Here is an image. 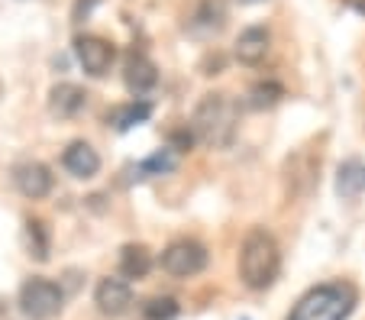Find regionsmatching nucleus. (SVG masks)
<instances>
[{"label": "nucleus", "mask_w": 365, "mask_h": 320, "mask_svg": "<svg viewBox=\"0 0 365 320\" xmlns=\"http://www.w3.org/2000/svg\"><path fill=\"white\" fill-rule=\"evenodd\" d=\"M240 126V107L230 94H204L191 117L194 140H200L210 149H227Z\"/></svg>", "instance_id": "obj_1"}, {"label": "nucleus", "mask_w": 365, "mask_h": 320, "mask_svg": "<svg viewBox=\"0 0 365 320\" xmlns=\"http://www.w3.org/2000/svg\"><path fill=\"white\" fill-rule=\"evenodd\" d=\"M26 246L36 262H46L48 259V230L42 220H33V217L26 220Z\"/></svg>", "instance_id": "obj_18"}, {"label": "nucleus", "mask_w": 365, "mask_h": 320, "mask_svg": "<svg viewBox=\"0 0 365 320\" xmlns=\"http://www.w3.org/2000/svg\"><path fill=\"white\" fill-rule=\"evenodd\" d=\"M240 4H262V0H240Z\"/></svg>", "instance_id": "obj_21"}, {"label": "nucleus", "mask_w": 365, "mask_h": 320, "mask_svg": "<svg viewBox=\"0 0 365 320\" xmlns=\"http://www.w3.org/2000/svg\"><path fill=\"white\" fill-rule=\"evenodd\" d=\"M282 98H284V88L278 81H259L249 88V107H255V110L275 107Z\"/></svg>", "instance_id": "obj_17"}, {"label": "nucleus", "mask_w": 365, "mask_h": 320, "mask_svg": "<svg viewBox=\"0 0 365 320\" xmlns=\"http://www.w3.org/2000/svg\"><path fill=\"white\" fill-rule=\"evenodd\" d=\"M149 117H152L149 100H130V104H123V107H117V110L107 113V123H113V130L126 133V130H133L136 123H145Z\"/></svg>", "instance_id": "obj_16"}, {"label": "nucleus", "mask_w": 365, "mask_h": 320, "mask_svg": "<svg viewBox=\"0 0 365 320\" xmlns=\"http://www.w3.org/2000/svg\"><path fill=\"white\" fill-rule=\"evenodd\" d=\"M75 58L81 62V68L88 71L91 78H103L110 71L113 58H117V49H113L110 39L103 36H94V33H84L75 39Z\"/></svg>", "instance_id": "obj_6"}, {"label": "nucleus", "mask_w": 365, "mask_h": 320, "mask_svg": "<svg viewBox=\"0 0 365 320\" xmlns=\"http://www.w3.org/2000/svg\"><path fill=\"white\" fill-rule=\"evenodd\" d=\"M65 304V291L48 279H29L20 288V311L29 320H52Z\"/></svg>", "instance_id": "obj_4"}, {"label": "nucleus", "mask_w": 365, "mask_h": 320, "mask_svg": "<svg viewBox=\"0 0 365 320\" xmlns=\"http://www.w3.org/2000/svg\"><path fill=\"white\" fill-rule=\"evenodd\" d=\"M278 272H282V249L269 230H249L240 249V279L252 291H265L275 285Z\"/></svg>", "instance_id": "obj_2"}, {"label": "nucleus", "mask_w": 365, "mask_h": 320, "mask_svg": "<svg viewBox=\"0 0 365 320\" xmlns=\"http://www.w3.org/2000/svg\"><path fill=\"white\" fill-rule=\"evenodd\" d=\"M94 304L101 314H107V317H120V314L130 311L133 304V288L130 282L123 279H101L94 288Z\"/></svg>", "instance_id": "obj_8"}, {"label": "nucleus", "mask_w": 365, "mask_h": 320, "mask_svg": "<svg viewBox=\"0 0 365 320\" xmlns=\"http://www.w3.org/2000/svg\"><path fill=\"white\" fill-rule=\"evenodd\" d=\"M0 320H7V317H0Z\"/></svg>", "instance_id": "obj_22"}, {"label": "nucleus", "mask_w": 365, "mask_h": 320, "mask_svg": "<svg viewBox=\"0 0 365 320\" xmlns=\"http://www.w3.org/2000/svg\"><path fill=\"white\" fill-rule=\"evenodd\" d=\"M14 181H16V188H20V195L33 197V201L46 197L48 191H52V185H56L52 172H48L42 162H20V165L14 168Z\"/></svg>", "instance_id": "obj_10"}, {"label": "nucleus", "mask_w": 365, "mask_h": 320, "mask_svg": "<svg viewBox=\"0 0 365 320\" xmlns=\"http://www.w3.org/2000/svg\"><path fill=\"white\" fill-rule=\"evenodd\" d=\"M123 81H126V88H130L133 98L143 100L145 94H149V91L159 84V68H155V62H152L145 52L130 49V56H126V65H123Z\"/></svg>", "instance_id": "obj_7"}, {"label": "nucleus", "mask_w": 365, "mask_h": 320, "mask_svg": "<svg viewBox=\"0 0 365 320\" xmlns=\"http://www.w3.org/2000/svg\"><path fill=\"white\" fill-rule=\"evenodd\" d=\"M143 317L145 320H175L178 317V304H175V298H152L143 304Z\"/></svg>", "instance_id": "obj_20"}, {"label": "nucleus", "mask_w": 365, "mask_h": 320, "mask_svg": "<svg viewBox=\"0 0 365 320\" xmlns=\"http://www.w3.org/2000/svg\"><path fill=\"white\" fill-rule=\"evenodd\" d=\"M84 107H88V91H84L81 84H71V81L52 84V91H48V110H52V117L71 120V117H78Z\"/></svg>", "instance_id": "obj_9"}, {"label": "nucleus", "mask_w": 365, "mask_h": 320, "mask_svg": "<svg viewBox=\"0 0 365 320\" xmlns=\"http://www.w3.org/2000/svg\"><path fill=\"white\" fill-rule=\"evenodd\" d=\"M175 168V153L172 149H159V153H152L149 159H143L136 165V178H149V175H165Z\"/></svg>", "instance_id": "obj_19"}, {"label": "nucleus", "mask_w": 365, "mask_h": 320, "mask_svg": "<svg viewBox=\"0 0 365 320\" xmlns=\"http://www.w3.org/2000/svg\"><path fill=\"white\" fill-rule=\"evenodd\" d=\"M336 195L343 201H356L359 195H365V162L349 159L339 165L336 172Z\"/></svg>", "instance_id": "obj_14"}, {"label": "nucleus", "mask_w": 365, "mask_h": 320, "mask_svg": "<svg viewBox=\"0 0 365 320\" xmlns=\"http://www.w3.org/2000/svg\"><path fill=\"white\" fill-rule=\"evenodd\" d=\"M204 265H207V249L197 239H175L162 252V269L172 279H191V275L204 272Z\"/></svg>", "instance_id": "obj_5"}, {"label": "nucleus", "mask_w": 365, "mask_h": 320, "mask_svg": "<svg viewBox=\"0 0 365 320\" xmlns=\"http://www.w3.org/2000/svg\"><path fill=\"white\" fill-rule=\"evenodd\" d=\"M352 307H356V288L330 282V285L310 288L288 314V320H346Z\"/></svg>", "instance_id": "obj_3"}, {"label": "nucleus", "mask_w": 365, "mask_h": 320, "mask_svg": "<svg viewBox=\"0 0 365 320\" xmlns=\"http://www.w3.org/2000/svg\"><path fill=\"white\" fill-rule=\"evenodd\" d=\"M62 165H65V172L75 175V178H94V175L101 172V155H97V149L91 146V143L75 140V143H68V149L62 153Z\"/></svg>", "instance_id": "obj_11"}, {"label": "nucleus", "mask_w": 365, "mask_h": 320, "mask_svg": "<svg viewBox=\"0 0 365 320\" xmlns=\"http://www.w3.org/2000/svg\"><path fill=\"white\" fill-rule=\"evenodd\" d=\"M223 23H227V7H223V0H200L194 16H191V33L214 36L223 29Z\"/></svg>", "instance_id": "obj_13"}, {"label": "nucleus", "mask_w": 365, "mask_h": 320, "mask_svg": "<svg viewBox=\"0 0 365 320\" xmlns=\"http://www.w3.org/2000/svg\"><path fill=\"white\" fill-rule=\"evenodd\" d=\"M269 29L265 26H249L240 33V39H236V58H240L242 65H259L265 56H269Z\"/></svg>", "instance_id": "obj_12"}, {"label": "nucleus", "mask_w": 365, "mask_h": 320, "mask_svg": "<svg viewBox=\"0 0 365 320\" xmlns=\"http://www.w3.org/2000/svg\"><path fill=\"white\" fill-rule=\"evenodd\" d=\"M149 269H152V256L145 246L130 243L120 249V275H123V279H145Z\"/></svg>", "instance_id": "obj_15"}]
</instances>
